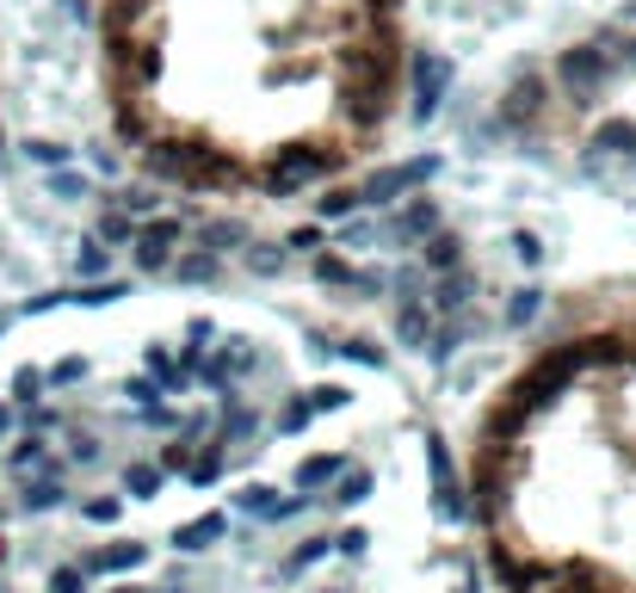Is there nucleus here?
I'll list each match as a JSON object with an SVG mask.
<instances>
[{
  "label": "nucleus",
  "mask_w": 636,
  "mask_h": 593,
  "mask_svg": "<svg viewBox=\"0 0 636 593\" xmlns=\"http://www.w3.org/2000/svg\"><path fill=\"white\" fill-rule=\"evenodd\" d=\"M340 168V149H328V143H285V149H272L266 161V186L272 192H297L309 186V180H322V173Z\"/></svg>",
  "instance_id": "obj_1"
},
{
  "label": "nucleus",
  "mask_w": 636,
  "mask_h": 593,
  "mask_svg": "<svg viewBox=\"0 0 636 593\" xmlns=\"http://www.w3.org/2000/svg\"><path fill=\"white\" fill-rule=\"evenodd\" d=\"M433 173H439V155H414V161L377 168L365 186H359V198H365V205H396V198H408V192H421Z\"/></svg>",
  "instance_id": "obj_2"
},
{
  "label": "nucleus",
  "mask_w": 636,
  "mask_h": 593,
  "mask_svg": "<svg viewBox=\"0 0 636 593\" xmlns=\"http://www.w3.org/2000/svg\"><path fill=\"white\" fill-rule=\"evenodd\" d=\"M408 75H414V124L439 118L445 94H451V62H445L439 50H414V57H408Z\"/></svg>",
  "instance_id": "obj_3"
},
{
  "label": "nucleus",
  "mask_w": 636,
  "mask_h": 593,
  "mask_svg": "<svg viewBox=\"0 0 636 593\" xmlns=\"http://www.w3.org/2000/svg\"><path fill=\"white\" fill-rule=\"evenodd\" d=\"M606 75H612V57H606L599 44H575V50H562L557 57V81H562V94L569 99H587Z\"/></svg>",
  "instance_id": "obj_4"
},
{
  "label": "nucleus",
  "mask_w": 636,
  "mask_h": 593,
  "mask_svg": "<svg viewBox=\"0 0 636 593\" xmlns=\"http://www.w3.org/2000/svg\"><path fill=\"white\" fill-rule=\"evenodd\" d=\"M426 470H433V507H439V519H470V501H463L458 464H451V452H445L439 433H426Z\"/></svg>",
  "instance_id": "obj_5"
},
{
  "label": "nucleus",
  "mask_w": 636,
  "mask_h": 593,
  "mask_svg": "<svg viewBox=\"0 0 636 593\" xmlns=\"http://www.w3.org/2000/svg\"><path fill=\"white\" fill-rule=\"evenodd\" d=\"M192 161H198L192 136H154L149 155H142L149 180H179V186H192Z\"/></svg>",
  "instance_id": "obj_6"
},
{
  "label": "nucleus",
  "mask_w": 636,
  "mask_h": 593,
  "mask_svg": "<svg viewBox=\"0 0 636 593\" xmlns=\"http://www.w3.org/2000/svg\"><path fill=\"white\" fill-rule=\"evenodd\" d=\"M174 242H179V223H174V217H154V223H142V230H136V267H142V272H161L167 260H174Z\"/></svg>",
  "instance_id": "obj_7"
},
{
  "label": "nucleus",
  "mask_w": 636,
  "mask_h": 593,
  "mask_svg": "<svg viewBox=\"0 0 636 593\" xmlns=\"http://www.w3.org/2000/svg\"><path fill=\"white\" fill-rule=\"evenodd\" d=\"M538 112H544V81H538V75H520L513 87H507V99H501V124L525 131V124H532Z\"/></svg>",
  "instance_id": "obj_8"
},
{
  "label": "nucleus",
  "mask_w": 636,
  "mask_h": 593,
  "mask_svg": "<svg viewBox=\"0 0 636 593\" xmlns=\"http://www.w3.org/2000/svg\"><path fill=\"white\" fill-rule=\"evenodd\" d=\"M142 563H149V544H142V538H117V544H99V551L87 556L93 575H130V569H142Z\"/></svg>",
  "instance_id": "obj_9"
},
{
  "label": "nucleus",
  "mask_w": 636,
  "mask_h": 593,
  "mask_svg": "<svg viewBox=\"0 0 636 593\" xmlns=\"http://www.w3.org/2000/svg\"><path fill=\"white\" fill-rule=\"evenodd\" d=\"M433 235H439V205H433V198H414V205H408L402 217H396V242H433Z\"/></svg>",
  "instance_id": "obj_10"
},
{
  "label": "nucleus",
  "mask_w": 636,
  "mask_h": 593,
  "mask_svg": "<svg viewBox=\"0 0 636 593\" xmlns=\"http://www.w3.org/2000/svg\"><path fill=\"white\" fill-rule=\"evenodd\" d=\"M223 532H229V519L204 514V519H186V526L174 532V544H179V551H211V544H223Z\"/></svg>",
  "instance_id": "obj_11"
},
{
  "label": "nucleus",
  "mask_w": 636,
  "mask_h": 593,
  "mask_svg": "<svg viewBox=\"0 0 636 593\" xmlns=\"http://www.w3.org/2000/svg\"><path fill=\"white\" fill-rule=\"evenodd\" d=\"M340 112H347V124H359V131H377V124L389 118V94H352L347 87Z\"/></svg>",
  "instance_id": "obj_12"
},
{
  "label": "nucleus",
  "mask_w": 636,
  "mask_h": 593,
  "mask_svg": "<svg viewBox=\"0 0 636 593\" xmlns=\"http://www.w3.org/2000/svg\"><path fill=\"white\" fill-rule=\"evenodd\" d=\"M142 20H149V0H105V38H136Z\"/></svg>",
  "instance_id": "obj_13"
},
{
  "label": "nucleus",
  "mask_w": 636,
  "mask_h": 593,
  "mask_svg": "<svg viewBox=\"0 0 636 593\" xmlns=\"http://www.w3.org/2000/svg\"><path fill=\"white\" fill-rule=\"evenodd\" d=\"M340 477H347V458H303L297 464V489H303V495L309 489H328V482H340Z\"/></svg>",
  "instance_id": "obj_14"
},
{
  "label": "nucleus",
  "mask_w": 636,
  "mask_h": 593,
  "mask_svg": "<svg viewBox=\"0 0 636 593\" xmlns=\"http://www.w3.org/2000/svg\"><path fill=\"white\" fill-rule=\"evenodd\" d=\"M161 489H167V470H161V464H130V470H124V495L154 501Z\"/></svg>",
  "instance_id": "obj_15"
},
{
  "label": "nucleus",
  "mask_w": 636,
  "mask_h": 593,
  "mask_svg": "<svg viewBox=\"0 0 636 593\" xmlns=\"http://www.w3.org/2000/svg\"><path fill=\"white\" fill-rule=\"evenodd\" d=\"M396 334H402V346H433V322H426V304H402V309H396Z\"/></svg>",
  "instance_id": "obj_16"
},
{
  "label": "nucleus",
  "mask_w": 636,
  "mask_h": 593,
  "mask_svg": "<svg viewBox=\"0 0 636 593\" xmlns=\"http://www.w3.org/2000/svg\"><path fill=\"white\" fill-rule=\"evenodd\" d=\"M235 514H248V519H272V514H278V495H272L266 482H248V489H235Z\"/></svg>",
  "instance_id": "obj_17"
},
{
  "label": "nucleus",
  "mask_w": 636,
  "mask_h": 593,
  "mask_svg": "<svg viewBox=\"0 0 636 593\" xmlns=\"http://www.w3.org/2000/svg\"><path fill=\"white\" fill-rule=\"evenodd\" d=\"M124 279H105V285H80V291H62V304H80V309H105V304H117L124 297Z\"/></svg>",
  "instance_id": "obj_18"
},
{
  "label": "nucleus",
  "mask_w": 636,
  "mask_h": 593,
  "mask_svg": "<svg viewBox=\"0 0 636 593\" xmlns=\"http://www.w3.org/2000/svg\"><path fill=\"white\" fill-rule=\"evenodd\" d=\"M371 489H377V477H371L365 464H352L347 477L334 482V501H340V507H359V501H365V495H371Z\"/></svg>",
  "instance_id": "obj_19"
},
{
  "label": "nucleus",
  "mask_w": 636,
  "mask_h": 593,
  "mask_svg": "<svg viewBox=\"0 0 636 593\" xmlns=\"http://www.w3.org/2000/svg\"><path fill=\"white\" fill-rule=\"evenodd\" d=\"M426 267L433 272H463V242L458 235H433V242H426Z\"/></svg>",
  "instance_id": "obj_20"
},
{
  "label": "nucleus",
  "mask_w": 636,
  "mask_h": 593,
  "mask_svg": "<svg viewBox=\"0 0 636 593\" xmlns=\"http://www.w3.org/2000/svg\"><path fill=\"white\" fill-rule=\"evenodd\" d=\"M20 507H25V514H50V507H62V477L32 482V489L20 495Z\"/></svg>",
  "instance_id": "obj_21"
},
{
  "label": "nucleus",
  "mask_w": 636,
  "mask_h": 593,
  "mask_svg": "<svg viewBox=\"0 0 636 593\" xmlns=\"http://www.w3.org/2000/svg\"><path fill=\"white\" fill-rule=\"evenodd\" d=\"M334 551V538H309V544H297V551H290V563H285V575H303V569H315V563H322V556Z\"/></svg>",
  "instance_id": "obj_22"
},
{
  "label": "nucleus",
  "mask_w": 636,
  "mask_h": 593,
  "mask_svg": "<svg viewBox=\"0 0 636 593\" xmlns=\"http://www.w3.org/2000/svg\"><path fill=\"white\" fill-rule=\"evenodd\" d=\"M433 304H439L445 316L470 304V272H445V285H439V297H433Z\"/></svg>",
  "instance_id": "obj_23"
},
{
  "label": "nucleus",
  "mask_w": 636,
  "mask_h": 593,
  "mask_svg": "<svg viewBox=\"0 0 636 593\" xmlns=\"http://www.w3.org/2000/svg\"><path fill=\"white\" fill-rule=\"evenodd\" d=\"M186 477H192V489H211V482L223 477V445H211V452H198Z\"/></svg>",
  "instance_id": "obj_24"
},
{
  "label": "nucleus",
  "mask_w": 636,
  "mask_h": 593,
  "mask_svg": "<svg viewBox=\"0 0 636 593\" xmlns=\"http://www.w3.org/2000/svg\"><path fill=\"white\" fill-rule=\"evenodd\" d=\"M174 272L186 279V285H211V279H216V254H186Z\"/></svg>",
  "instance_id": "obj_25"
},
{
  "label": "nucleus",
  "mask_w": 636,
  "mask_h": 593,
  "mask_svg": "<svg viewBox=\"0 0 636 593\" xmlns=\"http://www.w3.org/2000/svg\"><path fill=\"white\" fill-rule=\"evenodd\" d=\"M99 242H136V223H130V211H124V205L99 217Z\"/></svg>",
  "instance_id": "obj_26"
},
{
  "label": "nucleus",
  "mask_w": 636,
  "mask_h": 593,
  "mask_svg": "<svg viewBox=\"0 0 636 593\" xmlns=\"http://www.w3.org/2000/svg\"><path fill=\"white\" fill-rule=\"evenodd\" d=\"M463 334H470V328H463V322H445V328H433V346H426V353H433V359H451V353H458V346H463Z\"/></svg>",
  "instance_id": "obj_27"
},
{
  "label": "nucleus",
  "mask_w": 636,
  "mask_h": 593,
  "mask_svg": "<svg viewBox=\"0 0 636 593\" xmlns=\"http://www.w3.org/2000/svg\"><path fill=\"white\" fill-rule=\"evenodd\" d=\"M25 155H32V161H38V168H50V173H62L68 168V143H25Z\"/></svg>",
  "instance_id": "obj_28"
},
{
  "label": "nucleus",
  "mask_w": 636,
  "mask_h": 593,
  "mask_svg": "<svg viewBox=\"0 0 636 593\" xmlns=\"http://www.w3.org/2000/svg\"><path fill=\"white\" fill-rule=\"evenodd\" d=\"M43 186H50V198H62V205H75V198H87V180H80V173H50V180H43Z\"/></svg>",
  "instance_id": "obj_29"
},
{
  "label": "nucleus",
  "mask_w": 636,
  "mask_h": 593,
  "mask_svg": "<svg viewBox=\"0 0 636 593\" xmlns=\"http://www.w3.org/2000/svg\"><path fill=\"white\" fill-rule=\"evenodd\" d=\"M117 136H124V143H154V136H149V118L136 112V106H117Z\"/></svg>",
  "instance_id": "obj_30"
},
{
  "label": "nucleus",
  "mask_w": 636,
  "mask_h": 593,
  "mask_svg": "<svg viewBox=\"0 0 636 593\" xmlns=\"http://www.w3.org/2000/svg\"><path fill=\"white\" fill-rule=\"evenodd\" d=\"M204 248H241V242H248V230H241V223H204Z\"/></svg>",
  "instance_id": "obj_31"
},
{
  "label": "nucleus",
  "mask_w": 636,
  "mask_h": 593,
  "mask_svg": "<svg viewBox=\"0 0 636 593\" xmlns=\"http://www.w3.org/2000/svg\"><path fill=\"white\" fill-rule=\"evenodd\" d=\"M248 267L260 272V279H278V272H285V248H260V242H253V248H248Z\"/></svg>",
  "instance_id": "obj_32"
},
{
  "label": "nucleus",
  "mask_w": 636,
  "mask_h": 593,
  "mask_svg": "<svg viewBox=\"0 0 636 593\" xmlns=\"http://www.w3.org/2000/svg\"><path fill=\"white\" fill-rule=\"evenodd\" d=\"M538 304H544L538 291H513V304H507V328H525L532 316H538Z\"/></svg>",
  "instance_id": "obj_33"
},
{
  "label": "nucleus",
  "mask_w": 636,
  "mask_h": 593,
  "mask_svg": "<svg viewBox=\"0 0 636 593\" xmlns=\"http://www.w3.org/2000/svg\"><path fill=\"white\" fill-rule=\"evenodd\" d=\"M7 464H13V470H38V464H43V440H38V433H32V440H20L13 452H7Z\"/></svg>",
  "instance_id": "obj_34"
},
{
  "label": "nucleus",
  "mask_w": 636,
  "mask_h": 593,
  "mask_svg": "<svg viewBox=\"0 0 636 593\" xmlns=\"http://www.w3.org/2000/svg\"><path fill=\"white\" fill-rule=\"evenodd\" d=\"M315 279H322V285H352L359 272H352L347 260H334V254H322V260H315Z\"/></svg>",
  "instance_id": "obj_35"
},
{
  "label": "nucleus",
  "mask_w": 636,
  "mask_h": 593,
  "mask_svg": "<svg viewBox=\"0 0 636 593\" xmlns=\"http://www.w3.org/2000/svg\"><path fill=\"white\" fill-rule=\"evenodd\" d=\"M105 267H112V248H99V235H93V242H80V272H87V279H99Z\"/></svg>",
  "instance_id": "obj_36"
},
{
  "label": "nucleus",
  "mask_w": 636,
  "mask_h": 593,
  "mask_svg": "<svg viewBox=\"0 0 636 593\" xmlns=\"http://www.w3.org/2000/svg\"><path fill=\"white\" fill-rule=\"evenodd\" d=\"M309 408L315 415H334V408H347V390L340 383H322V390H309Z\"/></svg>",
  "instance_id": "obj_37"
},
{
  "label": "nucleus",
  "mask_w": 636,
  "mask_h": 593,
  "mask_svg": "<svg viewBox=\"0 0 636 593\" xmlns=\"http://www.w3.org/2000/svg\"><path fill=\"white\" fill-rule=\"evenodd\" d=\"M253 427H260V421H253V408H241V403L229 396V421H223V440H241V433H253Z\"/></svg>",
  "instance_id": "obj_38"
},
{
  "label": "nucleus",
  "mask_w": 636,
  "mask_h": 593,
  "mask_svg": "<svg viewBox=\"0 0 636 593\" xmlns=\"http://www.w3.org/2000/svg\"><path fill=\"white\" fill-rule=\"evenodd\" d=\"M359 205H365V198L340 186V192H328V198H322V217H352V211H359Z\"/></svg>",
  "instance_id": "obj_39"
},
{
  "label": "nucleus",
  "mask_w": 636,
  "mask_h": 593,
  "mask_svg": "<svg viewBox=\"0 0 636 593\" xmlns=\"http://www.w3.org/2000/svg\"><path fill=\"white\" fill-rule=\"evenodd\" d=\"M38 390H43V371H32V365H25V371H13V396H20L25 408L38 403Z\"/></svg>",
  "instance_id": "obj_40"
},
{
  "label": "nucleus",
  "mask_w": 636,
  "mask_h": 593,
  "mask_svg": "<svg viewBox=\"0 0 636 593\" xmlns=\"http://www.w3.org/2000/svg\"><path fill=\"white\" fill-rule=\"evenodd\" d=\"M340 359H359V365H371V371H384V346H371V341H347V346H340Z\"/></svg>",
  "instance_id": "obj_41"
},
{
  "label": "nucleus",
  "mask_w": 636,
  "mask_h": 593,
  "mask_svg": "<svg viewBox=\"0 0 636 593\" xmlns=\"http://www.w3.org/2000/svg\"><path fill=\"white\" fill-rule=\"evenodd\" d=\"M149 371H154V378H161V383H186V371H179V365L167 359L161 346H149Z\"/></svg>",
  "instance_id": "obj_42"
},
{
  "label": "nucleus",
  "mask_w": 636,
  "mask_h": 593,
  "mask_svg": "<svg viewBox=\"0 0 636 593\" xmlns=\"http://www.w3.org/2000/svg\"><path fill=\"white\" fill-rule=\"evenodd\" d=\"M309 421H315V408H309V403H290L285 415H278V433H303Z\"/></svg>",
  "instance_id": "obj_43"
},
{
  "label": "nucleus",
  "mask_w": 636,
  "mask_h": 593,
  "mask_svg": "<svg viewBox=\"0 0 636 593\" xmlns=\"http://www.w3.org/2000/svg\"><path fill=\"white\" fill-rule=\"evenodd\" d=\"M117 514H124V501H117V495H99V501H87V519H93V526H112Z\"/></svg>",
  "instance_id": "obj_44"
},
{
  "label": "nucleus",
  "mask_w": 636,
  "mask_h": 593,
  "mask_svg": "<svg viewBox=\"0 0 636 593\" xmlns=\"http://www.w3.org/2000/svg\"><path fill=\"white\" fill-rule=\"evenodd\" d=\"M365 544H371V532H359V526L334 538V551H340V556H365Z\"/></svg>",
  "instance_id": "obj_45"
},
{
  "label": "nucleus",
  "mask_w": 636,
  "mask_h": 593,
  "mask_svg": "<svg viewBox=\"0 0 636 593\" xmlns=\"http://www.w3.org/2000/svg\"><path fill=\"white\" fill-rule=\"evenodd\" d=\"M117 205H124L130 217H142V211H154V192H149V186H136V192H124Z\"/></svg>",
  "instance_id": "obj_46"
},
{
  "label": "nucleus",
  "mask_w": 636,
  "mask_h": 593,
  "mask_svg": "<svg viewBox=\"0 0 636 593\" xmlns=\"http://www.w3.org/2000/svg\"><path fill=\"white\" fill-rule=\"evenodd\" d=\"M50 593H80V569H68V563L50 569Z\"/></svg>",
  "instance_id": "obj_47"
},
{
  "label": "nucleus",
  "mask_w": 636,
  "mask_h": 593,
  "mask_svg": "<svg viewBox=\"0 0 636 593\" xmlns=\"http://www.w3.org/2000/svg\"><path fill=\"white\" fill-rule=\"evenodd\" d=\"M87 378V359H62L57 371H50V383H80Z\"/></svg>",
  "instance_id": "obj_48"
},
{
  "label": "nucleus",
  "mask_w": 636,
  "mask_h": 593,
  "mask_svg": "<svg viewBox=\"0 0 636 593\" xmlns=\"http://www.w3.org/2000/svg\"><path fill=\"white\" fill-rule=\"evenodd\" d=\"M285 248H297V254H303V248H322V230H309V223H303V230L285 235Z\"/></svg>",
  "instance_id": "obj_49"
},
{
  "label": "nucleus",
  "mask_w": 636,
  "mask_h": 593,
  "mask_svg": "<svg viewBox=\"0 0 636 593\" xmlns=\"http://www.w3.org/2000/svg\"><path fill=\"white\" fill-rule=\"evenodd\" d=\"M513 248H520V260H525V267H538V260H544L538 235H513Z\"/></svg>",
  "instance_id": "obj_50"
},
{
  "label": "nucleus",
  "mask_w": 636,
  "mask_h": 593,
  "mask_svg": "<svg viewBox=\"0 0 636 593\" xmlns=\"http://www.w3.org/2000/svg\"><path fill=\"white\" fill-rule=\"evenodd\" d=\"M161 470H192V445H167V464Z\"/></svg>",
  "instance_id": "obj_51"
},
{
  "label": "nucleus",
  "mask_w": 636,
  "mask_h": 593,
  "mask_svg": "<svg viewBox=\"0 0 636 593\" xmlns=\"http://www.w3.org/2000/svg\"><path fill=\"white\" fill-rule=\"evenodd\" d=\"M186 334H192V346H198V353H204V346L216 341V328H211V322H192V328H186Z\"/></svg>",
  "instance_id": "obj_52"
},
{
  "label": "nucleus",
  "mask_w": 636,
  "mask_h": 593,
  "mask_svg": "<svg viewBox=\"0 0 636 593\" xmlns=\"http://www.w3.org/2000/svg\"><path fill=\"white\" fill-rule=\"evenodd\" d=\"M142 421H149V427H174V415H167L161 403H149V408H142Z\"/></svg>",
  "instance_id": "obj_53"
},
{
  "label": "nucleus",
  "mask_w": 636,
  "mask_h": 593,
  "mask_svg": "<svg viewBox=\"0 0 636 593\" xmlns=\"http://www.w3.org/2000/svg\"><path fill=\"white\" fill-rule=\"evenodd\" d=\"M62 7H68V20H93V7H87V0H62Z\"/></svg>",
  "instance_id": "obj_54"
},
{
  "label": "nucleus",
  "mask_w": 636,
  "mask_h": 593,
  "mask_svg": "<svg viewBox=\"0 0 636 593\" xmlns=\"http://www.w3.org/2000/svg\"><path fill=\"white\" fill-rule=\"evenodd\" d=\"M0 149H7V131H0Z\"/></svg>",
  "instance_id": "obj_55"
},
{
  "label": "nucleus",
  "mask_w": 636,
  "mask_h": 593,
  "mask_svg": "<svg viewBox=\"0 0 636 593\" xmlns=\"http://www.w3.org/2000/svg\"><path fill=\"white\" fill-rule=\"evenodd\" d=\"M0 334H7V316H0Z\"/></svg>",
  "instance_id": "obj_56"
},
{
  "label": "nucleus",
  "mask_w": 636,
  "mask_h": 593,
  "mask_svg": "<svg viewBox=\"0 0 636 593\" xmlns=\"http://www.w3.org/2000/svg\"><path fill=\"white\" fill-rule=\"evenodd\" d=\"M174 593H186V588H174Z\"/></svg>",
  "instance_id": "obj_57"
}]
</instances>
